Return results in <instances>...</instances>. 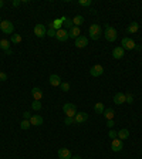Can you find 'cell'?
<instances>
[{"instance_id":"obj_43","label":"cell","mask_w":142,"mask_h":159,"mask_svg":"<svg viewBox=\"0 0 142 159\" xmlns=\"http://www.w3.org/2000/svg\"><path fill=\"white\" fill-rule=\"evenodd\" d=\"M4 6V2H3V0H0V7H3Z\"/></svg>"},{"instance_id":"obj_33","label":"cell","mask_w":142,"mask_h":159,"mask_svg":"<svg viewBox=\"0 0 142 159\" xmlns=\"http://www.w3.org/2000/svg\"><path fill=\"white\" fill-rule=\"evenodd\" d=\"M64 124L65 125H73V124H75V119L71 118V117H67V118L64 119Z\"/></svg>"},{"instance_id":"obj_9","label":"cell","mask_w":142,"mask_h":159,"mask_svg":"<svg viewBox=\"0 0 142 159\" xmlns=\"http://www.w3.org/2000/svg\"><path fill=\"white\" fill-rule=\"evenodd\" d=\"M88 46V38L84 36H80L78 38H75V47L77 48H85Z\"/></svg>"},{"instance_id":"obj_12","label":"cell","mask_w":142,"mask_h":159,"mask_svg":"<svg viewBox=\"0 0 142 159\" xmlns=\"http://www.w3.org/2000/svg\"><path fill=\"white\" fill-rule=\"evenodd\" d=\"M114 102L117 105H122L126 102V97L124 92H117V94L114 95Z\"/></svg>"},{"instance_id":"obj_22","label":"cell","mask_w":142,"mask_h":159,"mask_svg":"<svg viewBox=\"0 0 142 159\" xmlns=\"http://www.w3.org/2000/svg\"><path fill=\"white\" fill-rule=\"evenodd\" d=\"M102 115L105 117V119H108V121H109V119H114V117H115V111H114L112 108H107V109L104 111V114H102Z\"/></svg>"},{"instance_id":"obj_39","label":"cell","mask_w":142,"mask_h":159,"mask_svg":"<svg viewBox=\"0 0 142 159\" xmlns=\"http://www.w3.org/2000/svg\"><path fill=\"white\" fill-rule=\"evenodd\" d=\"M115 125V122H114V119H109L108 122H107V126H108V128H112V126Z\"/></svg>"},{"instance_id":"obj_30","label":"cell","mask_w":142,"mask_h":159,"mask_svg":"<svg viewBox=\"0 0 142 159\" xmlns=\"http://www.w3.org/2000/svg\"><path fill=\"white\" fill-rule=\"evenodd\" d=\"M78 4H80V6H84V7H88V6H91L92 4V2L91 0H80Z\"/></svg>"},{"instance_id":"obj_23","label":"cell","mask_w":142,"mask_h":159,"mask_svg":"<svg viewBox=\"0 0 142 159\" xmlns=\"http://www.w3.org/2000/svg\"><path fill=\"white\" fill-rule=\"evenodd\" d=\"M82 23H84V17L82 16H75L74 19H73V24H74L75 27H80Z\"/></svg>"},{"instance_id":"obj_32","label":"cell","mask_w":142,"mask_h":159,"mask_svg":"<svg viewBox=\"0 0 142 159\" xmlns=\"http://www.w3.org/2000/svg\"><path fill=\"white\" fill-rule=\"evenodd\" d=\"M108 136H109L111 139H117V138H118V132L114 131V129H111V131L108 132Z\"/></svg>"},{"instance_id":"obj_2","label":"cell","mask_w":142,"mask_h":159,"mask_svg":"<svg viewBox=\"0 0 142 159\" xmlns=\"http://www.w3.org/2000/svg\"><path fill=\"white\" fill-rule=\"evenodd\" d=\"M0 30L4 34H13L14 33V26L10 20H3L0 23Z\"/></svg>"},{"instance_id":"obj_20","label":"cell","mask_w":142,"mask_h":159,"mask_svg":"<svg viewBox=\"0 0 142 159\" xmlns=\"http://www.w3.org/2000/svg\"><path fill=\"white\" fill-rule=\"evenodd\" d=\"M138 30H139V24L136 23V21H132V23H129V26L126 27V33H129V34L138 33Z\"/></svg>"},{"instance_id":"obj_40","label":"cell","mask_w":142,"mask_h":159,"mask_svg":"<svg viewBox=\"0 0 142 159\" xmlns=\"http://www.w3.org/2000/svg\"><path fill=\"white\" fill-rule=\"evenodd\" d=\"M134 50H136V51H141V50H142V47H141V46H139V44H136Z\"/></svg>"},{"instance_id":"obj_41","label":"cell","mask_w":142,"mask_h":159,"mask_svg":"<svg viewBox=\"0 0 142 159\" xmlns=\"http://www.w3.org/2000/svg\"><path fill=\"white\" fill-rule=\"evenodd\" d=\"M6 54H7V55H10V54H13V51H11V50H7V51H6Z\"/></svg>"},{"instance_id":"obj_42","label":"cell","mask_w":142,"mask_h":159,"mask_svg":"<svg viewBox=\"0 0 142 159\" xmlns=\"http://www.w3.org/2000/svg\"><path fill=\"white\" fill-rule=\"evenodd\" d=\"M71 159H81V156H77V155H75V156H71Z\"/></svg>"},{"instance_id":"obj_37","label":"cell","mask_w":142,"mask_h":159,"mask_svg":"<svg viewBox=\"0 0 142 159\" xmlns=\"http://www.w3.org/2000/svg\"><path fill=\"white\" fill-rule=\"evenodd\" d=\"M11 4H13V7H19L21 4V0H13V2H11Z\"/></svg>"},{"instance_id":"obj_14","label":"cell","mask_w":142,"mask_h":159,"mask_svg":"<svg viewBox=\"0 0 142 159\" xmlns=\"http://www.w3.org/2000/svg\"><path fill=\"white\" fill-rule=\"evenodd\" d=\"M74 119H75V124H82V122H85L88 119V114L87 112H77Z\"/></svg>"},{"instance_id":"obj_15","label":"cell","mask_w":142,"mask_h":159,"mask_svg":"<svg viewBox=\"0 0 142 159\" xmlns=\"http://www.w3.org/2000/svg\"><path fill=\"white\" fill-rule=\"evenodd\" d=\"M31 95H33L34 101H41V98H43V91H41L38 87H34L33 90H31Z\"/></svg>"},{"instance_id":"obj_29","label":"cell","mask_w":142,"mask_h":159,"mask_svg":"<svg viewBox=\"0 0 142 159\" xmlns=\"http://www.w3.org/2000/svg\"><path fill=\"white\" fill-rule=\"evenodd\" d=\"M31 108H33L34 111H40L41 109V102L40 101H34L33 104H31Z\"/></svg>"},{"instance_id":"obj_44","label":"cell","mask_w":142,"mask_h":159,"mask_svg":"<svg viewBox=\"0 0 142 159\" xmlns=\"http://www.w3.org/2000/svg\"><path fill=\"white\" fill-rule=\"evenodd\" d=\"M2 21H3V20H2V17H0V23H2Z\"/></svg>"},{"instance_id":"obj_4","label":"cell","mask_w":142,"mask_h":159,"mask_svg":"<svg viewBox=\"0 0 142 159\" xmlns=\"http://www.w3.org/2000/svg\"><path fill=\"white\" fill-rule=\"evenodd\" d=\"M63 111H64V114L67 117L74 118L75 114H77V107H75L74 104H71V102H67V104H64V107H63Z\"/></svg>"},{"instance_id":"obj_16","label":"cell","mask_w":142,"mask_h":159,"mask_svg":"<svg viewBox=\"0 0 142 159\" xmlns=\"http://www.w3.org/2000/svg\"><path fill=\"white\" fill-rule=\"evenodd\" d=\"M63 24H64V21H63V19H55V20L51 21L50 24V29H53V30H61V27H63Z\"/></svg>"},{"instance_id":"obj_19","label":"cell","mask_w":142,"mask_h":159,"mask_svg":"<svg viewBox=\"0 0 142 159\" xmlns=\"http://www.w3.org/2000/svg\"><path fill=\"white\" fill-rule=\"evenodd\" d=\"M30 124H31V125H34V126L43 125V117H40V115H31Z\"/></svg>"},{"instance_id":"obj_24","label":"cell","mask_w":142,"mask_h":159,"mask_svg":"<svg viewBox=\"0 0 142 159\" xmlns=\"http://www.w3.org/2000/svg\"><path fill=\"white\" fill-rule=\"evenodd\" d=\"M94 111L97 112V114H104V111H105L104 104H102V102H97V104L94 105Z\"/></svg>"},{"instance_id":"obj_25","label":"cell","mask_w":142,"mask_h":159,"mask_svg":"<svg viewBox=\"0 0 142 159\" xmlns=\"http://www.w3.org/2000/svg\"><path fill=\"white\" fill-rule=\"evenodd\" d=\"M61 19H63V21H64V24H63L64 27H67V29L74 27V24H73V20H71V19H68V17H65V16H63Z\"/></svg>"},{"instance_id":"obj_26","label":"cell","mask_w":142,"mask_h":159,"mask_svg":"<svg viewBox=\"0 0 142 159\" xmlns=\"http://www.w3.org/2000/svg\"><path fill=\"white\" fill-rule=\"evenodd\" d=\"M0 48H3L4 51H7V50H10V41L9 40H0Z\"/></svg>"},{"instance_id":"obj_10","label":"cell","mask_w":142,"mask_h":159,"mask_svg":"<svg viewBox=\"0 0 142 159\" xmlns=\"http://www.w3.org/2000/svg\"><path fill=\"white\" fill-rule=\"evenodd\" d=\"M57 155L60 159H71V151L68 148H60Z\"/></svg>"},{"instance_id":"obj_1","label":"cell","mask_w":142,"mask_h":159,"mask_svg":"<svg viewBox=\"0 0 142 159\" xmlns=\"http://www.w3.org/2000/svg\"><path fill=\"white\" fill-rule=\"evenodd\" d=\"M88 34H90V37L92 40H98L100 37L102 36V29L100 24H91L90 29H88Z\"/></svg>"},{"instance_id":"obj_21","label":"cell","mask_w":142,"mask_h":159,"mask_svg":"<svg viewBox=\"0 0 142 159\" xmlns=\"http://www.w3.org/2000/svg\"><path fill=\"white\" fill-rule=\"evenodd\" d=\"M128 136H129V131L126 128H122L118 131V139L124 141V139H128Z\"/></svg>"},{"instance_id":"obj_27","label":"cell","mask_w":142,"mask_h":159,"mask_svg":"<svg viewBox=\"0 0 142 159\" xmlns=\"http://www.w3.org/2000/svg\"><path fill=\"white\" fill-rule=\"evenodd\" d=\"M10 41H11L13 44H20V43H21V36H20V34H16V33L11 34Z\"/></svg>"},{"instance_id":"obj_11","label":"cell","mask_w":142,"mask_h":159,"mask_svg":"<svg viewBox=\"0 0 142 159\" xmlns=\"http://www.w3.org/2000/svg\"><path fill=\"white\" fill-rule=\"evenodd\" d=\"M55 38H57L58 41H67L68 38V31L64 30V29H61V30H57V33H55Z\"/></svg>"},{"instance_id":"obj_3","label":"cell","mask_w":142,"mask_h":159,"mask_svg":"<svg viewBox=\"0 0 142 159\" xmlns=\"http://www.w3.org/2000/svg\"><path fill=\"white\" fill-rule=\"evenodd\" d=\"M117 30H115L114 27H111V26H105V40L109 41V43H112V41L117 40Z\"/></svg>"},{"instance_id":"obj_13","label":"cell","mask_w":142,"mask_h":159,"mask_svg":"<svg viewBox=\"0 0 142 159\" xmlns=\"http://www.w3.org/2000/svg\"><path fill=\"white\" fill-rule=\"evenodd\" d=\"M48 82H50L53 87H60L61 85V78H60V75H57V74H51L50 77H48Z\"/></svg>"},{"instance_id":"obj_34","label":"cell","mask_w":142,"mask_h":159,"mask_svg":"<svg viewBox=\"0 0 142 159\" xmlns=\"http://www.w3.org/2000/svg\"><path fill=\"white\" fill-rule=\"evenodd\" d=\"M125 97H126V102H128V104H132V102H134V95L132 94H125Z\"/></svg>"},{"instance_id":"obj_8","label":"cell","mask_w":142,"mask_h":159,"mask_svg":"<svg viewBox=\"0 0 142 159\" xmlns=\"http://www.w3.org/2000/svg\"><path fill=\"white\" fill-rule=\"evenodd\" d=\"M122 148H124V144H122L121 139H112V142H111V149L114 151V152H121Z\"/></svg>"},{"instance_id":"obj_7","label":"cell","mask_w":142,"mask_h":159,"mask_svg":"<svg viewBox=\"0 0 142 159\" xmlns=\"http://www.w3.org/2000/svg\"><path fill=\"white\" fill-rule=\"evenodd\" d=\"M34 34L37 36L38 38H43L44 36H47V29L44 24H37L36 27H34Z\"/></svg>"},{"instance_id":"obj_6","label":"cell","mask_w":142,"mask_h":159,"mask_svg":"<svg viewBox=\"0 0 142 159\" xmlns=\"http://www.w3.org/2000/svg\"><path fill=\"white\" fill-rule=\"evenodd\" d=\"M90 74H91L92 77H100V75L104 74V67H102L101 64L92 65V67L90 68Z\"/></svg>"},{"instance_id":"obj_18","label":"cell","mask_w":142,"mask_h":159,"mask_svg":"<svg viewBox=\"0 0 142 159\" xmlns=\"http://www.w3.org/2000/svg\"><path fill=\"white\" fill-rule=\"evenodd\" d=\"M81 36V30H80V27H71L70 30H68V37L71 38H78Z\"/></svg>"},{"instance_id":"obj_28","label":"cell","mask_w":142,"mask_h":159,"mask_svg":"<svg viewBox=\"0 0 142 159\" xmlns=\"http://www.w3.org/2000/svg\"><path fill=\"white\" fill-rule=\"evenodd\" d=\"M31 126V124H30V121L29 119H23V121L20 122V128L21 129H29Z\"/></svg>"},{"instance_id":"obj_38","label":"cell","mask_w":142,"mask_h":159,"mask_svg":"<svg viewBox=\"0 0 142 159\" xmlns=\"http://www.w3.org/2000/svg\"><path fill=\"white\" fill-rule=\"evenodd\" d=\"M6 80H7L6 73H0V81H6Z\"/></svg>"},{"instance_id":"obj_31","label":"cell","mask_w":142,"mask_h":159,"mask_svg":"<svg viewBox=\"0 0 142 159\" xmlns=\"http://www.w3.org/2000/svg\"><path fill=\"white\" fill-rule=\"evenodd\" d=\"M60 88H61V91L67 92V91H70V84H68V82H61Z\"/></svg>"},{"instance_id":"obj_17","label":"cell","mask_w":142,"mask_h":159,"mask_svg":"<svg viewBox=\"0 0 142 159\" xmlns=\"http://www.w3.org/2000/svg\"><path fill=\"white\" fill-rule=\"evenodd\" d=\"M124 54H125V50L122 47H115L114 50H112V57L117 58V60H119V58L124 57Z\"/></svg>"},{"instance_id":"obj_35","label":"cell","mask_w":142,"mask_h":159,"mask_svg":"<svg viewBox=\"0 0 142 159\" xmlns=\"http://www.w3.org/2000/svg\"><path fill=\"white\" fill-rule=\"evenodd\" d=\"M55 33H57V31H55V30H53V29H48V31H47L48 37H55Z\"/></svg>"},{"instance_id":"obj_5","label":"cell","mask_w":142,"mask_h":159,"mask_svg":"<svg viewBox=\"0 0 142 159\" xmlns=\"http://www.w3.org/2000/svg\"><path fill=\"white\" fill-rule=\"evenodd\" d=\"M135 46H136V43L129 37H124L121 41V47L124 48V50H134Z\"/></svg>"},{"instance_id":"obj_36","label":"cell","mask_w":142,"mask_h":159,"mask_svg":"<svg viewBox=\"0 0 142 159\" xmlns=\"http://www.w3.org/2000/svg\"><path fill=\"white\" fill-rule=\"evenodd\" d=\"M30 118H31V114L29 111H26V112H23V119H29L30 121Z\"/></svg>"}]
</instances>
